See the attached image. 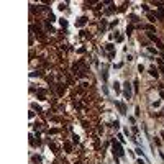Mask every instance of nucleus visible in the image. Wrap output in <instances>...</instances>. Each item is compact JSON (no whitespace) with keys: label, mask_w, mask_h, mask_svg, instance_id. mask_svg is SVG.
<instances>
[{"label":"nucleus","mask_w":164,"mask_h":164,"mask_svg":"<svg viewBox=\"0 0 164 164\" xmlns=\"http://www.w3.org/2000/svg\"><path fill=\"white\" fill-rule=\"evenodd\" d=\"M113 148H115V149H117V153H118V156H121V154H123V151H121V149H120V146H113Z\"/></svg>","instance_id":"f257e3e1"},{"label":"nucleus","mask_w":164,"mask_h":164,"mask_svg":"<svg viewBox=\"0 0 164 164\" xmlns=\"http://www.w3.org/2000/svg\"><path fill=\"white\" fill-rule=\"evenodd\" d=\"M159 16H161V18H164V10H161V12H159Z\"/></svg>","instance_id":"f03ea898"}]
</instances>
